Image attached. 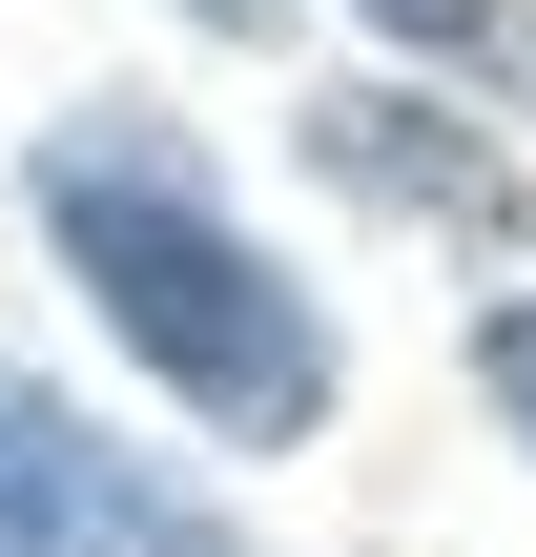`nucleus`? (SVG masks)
I'll return each instance as SVG.
<instances>
[{
  "instance_id": "1",
  "label": "nucleus",
  "mask_w": 536,
  "mask_h": 557,
  "mask_svg": "<svg viewBox=\"0 0 536 557\" xmlns=\"http://www.w3.org/2000/svg\"><path fill=\"white\" fill-rule=\"evenodd\" d=\"M41 227H62V269L103 289V331H124L207 434H310V413H331V331L248 269V227L186 186V145H145V103H83V124L41 145Z\"/></svg>"
},
{
  "instance_id": "2",
  "label": "nucleus",
  "mask_w": 536,
  "mask_h": 557,
  "mask_svg": "<svg viewBox=\"0 0 536 557\" xmlns=\"http://www.w3.org/2000/svg\"><path fill=\"white\" fill-rule=\"evenodd\" d=\"M310 165H331V186H372V207H454V227H516V165H496V145H454L434 103H372V83H351V103H310Z\"/></svg>"
},
{
  "instance_id": "3",
  "label": "nucleus",
  "mask_w": 536,
  "mask_h": 557,
  "mask_svg": "<svg viewBox=\"0 0 536 557\" xmlns=\"http://www.w3.org/2000/svg\"><path fill=\"white\" fill-rule=\"evenodd\" d=\"M351 21H392V41H434V62H475V41H496V0H351Z\"/></svg>"
},
{
  "instance_id": "4",
  "label": "nucleus",
  "mask_w": 536,
  "mask_h": 557,
  "mask_svg": "<svg viewBox=\"0 0 536 557\" xmlns=\"http://www.w3.org/2000/svg\"><path fill=\"white\" fill-rule=\"evenodd\" d=\"M475 393H496V413L536 434V310H496V331H475Z\"/></svg>"
},
{
  "instance_id": "5",
  "label": "nucleus",
  "mask_w": 536,
  "mask_h": 557,
  "mask_svg": "<svg viewBox=\"0 0 536 557\" xmlns=\"http://www.w3.org/2000/svg\"><path fill=\"white\" fill-rule=\"evenodd\" d=\"M186 21H227V41H248V21H269V0H186Z\"/></svg>"
}]
</instances>
